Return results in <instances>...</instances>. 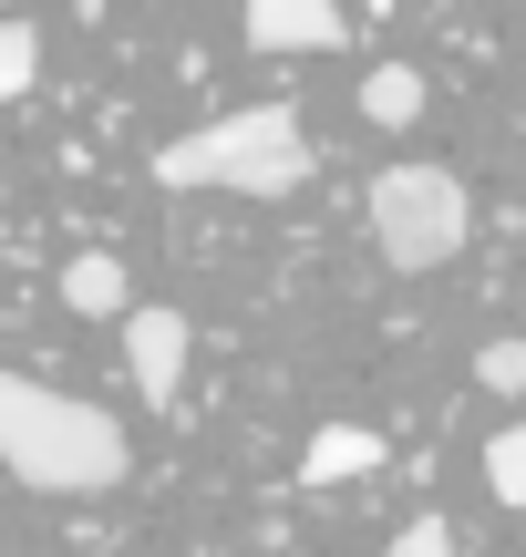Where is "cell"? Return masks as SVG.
<instances>
[{
    "label": "cell",
    "mask_w": 526,
    "mask_h": 557,
    "mask_svg": "<svg viewBox=\"0 0 526 557\" xmlns=\"http://www.w3.org/2000/svg\"><path fill=\"white\" fill-rule=\"evenodd\" d=\"M0 465H11L32 496H103V485H124V434L114 413H93L83 393H52V382L11 372L0 382Z\"/></svg>",
    "instance_id": "obj_1"
},
{
    "label": "cell",
    "mask_w": 526,
    "mask_h": 557,
    "mask_svg": "<svg viewBox=\"0 0 526 557\" xmlns=\"http://www.w3.org/2000/svg\"><path fill=\"white\" fill-rule=\"evenodd\" d=\"M155 186H217V197H289V186H310V145L300 124H289V103H248V114H217L197 124V135H176L155 156Z\"/></svg>",
    "instance_id": "obj_2"
},
{
    "label": "cell",
    "mask_w": 526,
    "mask_h": 557,
    "mask_svg": "<svg viewBox=\"0 0 526 557\" xmlns=\"http://www.w3.org/2000/svg\"><path fill=\"white\" fill-rule=\"evenodd\" d=\"M465 227H475V207L454 165H383L372 176V248L392 269H444L465 248Z\"/></svg>",
    "instance_id": "obj_3"
},
{
    "label": "cell",
    "mask_w": 526,
    "mask_h": 557,
    "mask_svg": "<svg viewBox=\"0 0 526 557\" xmlns=\"http://www.w3.org/2000/svg\"><path fill=\"white\" fill-rule=\"evenodd\" d=\"M186 351H197V331H186L176 310H135V320H124V372H135V393H145V403H176Z\"/></svg>",
    "instance_id": "obj_4"
},
{
    "label": "cell",
    "mask_w": 526,
    "mask_h": 557,
    "mask_svg": "<svg viewBox=\"0 0 526 557\" xmlns=\"http://www.w3.org/2000/svg\"><path fill=\"white\" fill-rule=\"evenodd\" d=\"M341 32V0H248V52H330Z\"/></svg>",
    "instance_id": "obj_5"
},
{
    "label": "cell",
    "mask_w": 526,
    "mask_h": 557,
    "mask_svg": "<svg viewBox=\"0 0 526 557\" xmlns=\"http://www.w3.org/2000/svg\"><path fill=\"white\" fill-rule=\"evenodd\" d=\"M351 475H383V434L372 423H330V434L300 444V485H351Z\"/></svg>",
    "instance_id": "obj_6"
},
{
    "label": "cell",
    "mask_w": 526,
    "mask_h": 557,
    "mask_svg": "<svg viewBox=\"0 0 526 557\" xmlns=\"http://www.w3.org/2000/svg\"><path fill=\"white\" fill-rule=\"evenodd\" d=\"M424 103H434V94H424V73H413V62H372V83H362V114L383 124V135H403V124L424 114Z\"/></svg>",
    "instance_id": "obj_7"
},
{
    "label": "cell",
    "mask_w": 526,
    "mask_h": 557,
    "mask_svg": "<svg viewBox=\"0 0 526 557\" xmlns=\"http://www.w3.org/2000/svg\"><path fill=\"white\" fill-rule=\"evenodd\" d=\"M62 299H73L83 320H135V310H124V269L103 259V248H83V259L62 269Z\"/></svg>",
    "instance_id": "obj_8"
},
{
    "label": "cell",
    "mask_w": 526,
    "mask_h": 557,
    "mask_svg": "<svg viewBox=\"0 0 526 557\" xmlns=\"http://www.w3.org/2000/svg\"><path fill=\"white\" fill-rule=\"evenodd\" d=\"M32 83H41V32H32V21H0V94H32Z\"/></svg>",
    "instance_id": "obj_9"
},
{
    "label": "cell",
    "mask_w": 526,
    "mask_h": 557,
    "mask_svg": "<svg viewBox=\"0 0 526 557\" xmlns=\"http://www.w3.org/2000/svg\"><path fill=\"white\" fill-rule=\"evenodd\" d=\"M486 485H496V506H526V423L486 444Z\"/></svg>",
    "instance_id": "obj_10"
},
{
    "label": "cell",
    "mask_w": 526,
    "mask_h": 557,
    "mask_svg": "<svg viewBox=\"0 0 526 557\" xmlns=\"http://www.w3.org/2000/svg\"><path fill=\"white\" fill-rule=\"evenodd\" d=\"M475 382H486V393H526V341H486V351H475Z\"/></svg>",
    "instance_id": "obj_11"
},
{
    "label": "cell",
    "mask_w": 526,
    "mask_h": 557,
    "mask_svg": "<svg viewBox=\"0 0 526 557\" xmlns=\"http://www.w3.org/2000/svg\"><path fill=\"white\" fill-rule=\"evenodd\" d=\"M392 557H454V527L444 517H413L403 537H392Z\"/></svg>",
    "instance_id": "obj_12"
}]
</instances>
